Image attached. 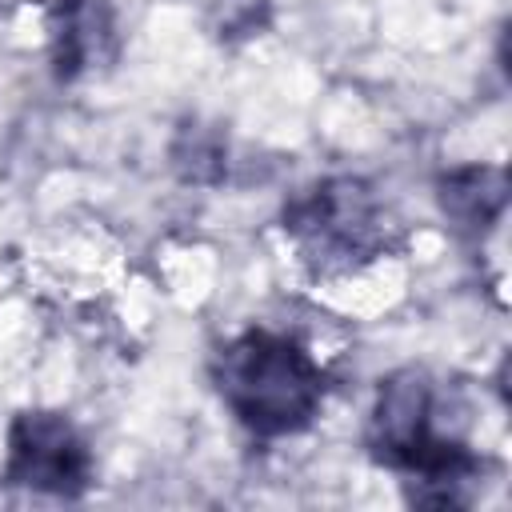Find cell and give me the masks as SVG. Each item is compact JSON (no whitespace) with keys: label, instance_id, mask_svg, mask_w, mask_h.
<instances>
[{"label":"cell","instance_id":"cell-1","mask_svg":"<svg viewBox=\"0 0 512 512\" xmlns=\"http://www.w3.org/2000/svg\"><path fill=\"white\" fill-rule=\"evenodd\" d=\"M216 388L228 412L256 436H292L324 404V372L312 352L268 328L236 336L216 356Z\"/></svg>","mask_w":512,"mask_h":512},{"label":"cell","instance_id":"cell-2","mask_svg":"<svg viewBox=\"0 0 512 512\" xmlns=\"http://www.w3.org/2000/svg\"><path fill=\"white\" fill-rule=\"evenodd\" d=\"M284 232L320 272H352L380 256L384 224L372 192L360 180H324L284 208Z\"/></svg>","mask_w":512,"mask_h":512},{"label":"cell","instance_id":"cell-3","mask_svg":"<svg viewBox=\"0 0 512 512\" xmlns=\"http://www.w3.org/2000/svg\"><path fill=\"white\" fill-rule=\"evenodd\" d=\"M4 480L48 496H80L92 484V452L60 412H20L8 428Z\"/></svg>","mask_w":512,"mask_h":512},{"label":"cell","instance_id":"cell-4","mask_svg":"<svg viewBox=\"0 0 512 512\" xmlns=\"http://www.w3.org/2000/svg\"><path fill=\"white\" fill-rule=\"evenodd\" d=\"M56 76L76 80L116 52V16L108 0H60L48 24Z\"/></svg>","mask_w":512,"mask_h":512},{"label":"cell","instance_id":"cell-5","mask_svg":"<svg viewBox=\"0 0 512 512\" xmlns=\"http://www.w3.org/2000/svg\"><path fill=\"white\" fill-rule=\"evenodd\" d=\"M440 212L460 228V232H488L508 204V180L504 168L496 164H464L440 176L436 184Z\"/></svg>","mask_w":512,"mask_h":512},{"label":"cell","instance_id":"cell-6","mask_svg":"<svg viewBox=\"0 0 512 512\" xmlns=\"http://www.w3.org/2000/svg\"><path fill=\"white\" fill-rule=\"evenodd\" d=\"M216 8H220L216 28H220L224 36H232V32L252 36V32L264 24V0H220Z\"/></svg>","mask_w":512,"mask_h":512}]
</instances>
